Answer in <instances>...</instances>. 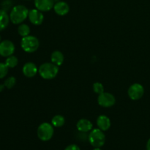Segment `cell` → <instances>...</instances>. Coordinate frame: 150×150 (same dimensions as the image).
Returning a JSON list of instances; mask_svg holds the SVG:
<instances>
[{"instance_id":"12","label":"cell","mask_w":150,"mask_h":150,"mask_svg":"<svg viewBox=\"0 0 150 150\" xmlns=\"http://www.w3.org/2000/svg\"><path fill=\"white\" fill-rule=\"evenodd\" d=\"M54 10L58 16H64L70 12V6L65 1H59L54 4Z\"/></svg>"},{"instance_id":"26","label":"cell","mask_w":150,"mask_h":150,"mask_svg":"<svg viewBox=\"0 0 150 150\" xmlns=\"http://www.w3.org/2000/svg\"><path fill=\"white\" fill-rule=\"evenodd\" d=\"M92 150H102V149L99 147H95V149H93Z\"/></svg>"},{"instance_id":"1","label":"cell","mask_w":150,"mask_h":150,"mask_svg":"<svg viewBox=\"0 0 150 150\" xmlns=\"http://www.w3.org/2000/svg\"><path fill=\"white\" fill-rule=\"evenodd\" d=\"M29 10L24 5L18 4L13 7L10 13V21L13 24H21L28 18Z\"/></svg>"},{"instance_id":"21","label":"cell","mask_w":150,"mask_h":150,"mask_svg":"<svg viewBox=\"0 0 150 150\" xmlns=\"http://www.w3.org/2000/svg\"><path fill=\"white\" fill-rule=\"evenodd\" d=\"M92 88H93L94 92L96 94H98V95H100V94L104 92L103 85L101 83H100V82H95V83H94Z\"/></svg>"},{"instance_id":"15","label":"cell","mask_w":150,"mask_h":150,"mask_svg":"<svg viewBox=\"0 0 150 150\" xmlns=\"http://www.w3.org/2000/svg\"><path fill=\"white\" fill-rule=\"evenodd\" d=\"M64 60V54L60 51H54L51 55V62L55 64L57 66H61L63 64Z\"/></svg>"},{"instance_id":"8","label":"cell","mask_w":150,"mask_h":150,"mask_svg":"<svg viewBox=\"0 0 150 150\" xmlns=\"http://www.w3.org/2000/svg\"><path fill=\"white\" fill-rule=\"evenodd\" d=\"M16 47L14 43L9 40H4L0 42V56L8 57L12 56L15 52Z\"/></svg>"},{"instance_id":"2","label":"cell","mask_w":150,"mask_h":150,"mask_svg":"<svg viewBox=\"0 0 150 150\" xmlns=\"http://www.w3.org/2000/svg\"><path fill=\"white\" fill-rule=\"evenodd\" d=\"M38 73L43 79L51 80L58 75L59 66L52 62L42 63L38 68Z\"/></svg>"},{"instance_id":"5","label":"cell","mask_w":150,"mask_h":150,"mask_svg":"<svg viewBox=\"0 0 150 150\" xmlns=\"http://www.w3.org/2000/svg\"><path fill=\"white\" fill-rule=\"evenodd\" d=\"M54 133V126L51 123L42 122L39 125L37 131L38 139L42 142H48L52 139Z\"/></svg>"},{"instance_id":"6","label":"cell","mask_w":150,"mask_h":150,"mask_svg":"<svg viewBox=\"0 0 150 150\" xmlns=\"http://www.w3.org/2000/svg\"><path fill=\"white\" fill-rule=\"evenodd\" d=\"M144 94V88L142 84L135 83L132 84L127 90V95L129 98L133 100H139L143 97Z\"/></svg>"},{"instance_id":"24","label":"cell","mask_w":150,"mask_h":150,"mask_svg":"<svg viewBox=\"0 0 150 150\" xmlns=\"http://www.w3.org/2000/svg\"><path fill=\"white\" fill-rule=\"evenodd\" d=\"M146 149L150 150V139L148 140L147 143H146Z\"/></svg>"},{"instance_id":"23","label":"cell","mask_w":150,"mask_h":150,"mask_svg":"<svg viewBox=\"0 0 150 150\" xmlns=\"http://www.w3.org/2000/svg\"><path fill=\"white\" fill-rule=\"evenodd\" d=\"M64 150H81L79 146L76 144H70L68 145Z\"/></svg>"},{"instance_id":"14","label":"cell","mask_w":150,"mask_h":150,"mask_svg":"<svg viewBox=\"0 0 150 150\" xmlns=\"http://www.w3.org/2000/svg\"><path fill=\"white\" fill-rule=\"evenodd\" d=\"M97 125L103 131H107L111 127V122L109 117L105 115H100L97 119Z\"/></svg>"},{"instance_id":"16","label":"cell","mask_w":150,"mask_h":150,"mask_svg":"<svg viewBox=\"0 0 150 150\" xmlns=\"http://www.w3.org/2000/svg\"><path fill=\"white\" fill-rule=\"evenodd\" d=\"M10 21V15L4 10H0V32L8 26Z\"/></svg>"},{"instance_id":"25","label":"cell","mask_w":150,"mask_h":150,"mask_svg":"<svg viewBox=\"0 0 150 150\" xmlns=\"http://www.w3.org/2000/svg\"><path fill=\"white\" fill-rule=\"evenodd\" d=\"M4 88H5V86H4V84H0V92L4 90Z\"/></svg>"},{"instance_id":"13","label":"cell","mask_w":150,"mask_h":150,"mask_svg":"<svg viewBox=\"0 0 150 150\" xmlns=\"http://www.w3.org/2000/svg\"><path fill=\"white\" fill-rule=\"evenodd\" d=\"M76 128L79 132L81 133H88L93 129V125L86 119H81L77 122L76 124Z\"/></svg>"},{"instance_id":"9","label":"cell","mask_w":150,"mask_h":150,"mask_svg":"<svg viewBox=\"0 0 150 150\" xmlns=\"http://www.w3.org/2000/svg\"><path fill=\"white\" fill-rule=\"evenodd\" d=\"M29 20L32 24L35 26H39L42 24L44 21V16L42 12L40 11L38 9H32L29 12Z\"/></svg>"},{"instance_id":"18","label":"cell","mask_w":150,"mask_h":150,"mask_svg":"<svg viewBox=\"0 0 150 150\" xmlns=\"http://www.w3.org/2000/svg\"><path fill=\"white\" fill-rule=\"evenodd\" d=\"M30 32V27L27 24H26V23H21L18 27V33L22 38L30 35H29Z\"/></svg>"},{"instance_id":"10","label":"cell","mask_w":150,"mask_h":150,"mask_svg":"<svg viewBox=\"0 0 150 150\" xmlns=\"http://www.w3.org/2000/svg\"><path fill=\"white\" fill-rule=\"evenodd\" d=\"M35 6L36 9L41 12H48L54 8V0H35Z\"/></svg>"},{"instance_id":"7","label":"cell","mask_w":150,"mask_h":150,"mask_svg":"<svg viewBox=\"0 0 150 150\" xmlns=\"http://www.w3.org/2000/svg\"><path fill=\"white\" fill-rule=\"evenodd\" d=\"M98 103L101 107L110 108L116 103V98L112 94L104 92L98 95Z\"/></svg>"},{"instance_id":"11","label":"cell","mask_w":150,"mask_h":150,"mask_svg":"<svg viewBox=\"0 0 150 150\" xmlns=\"http://www.w3.org/2000/svg\"><path fill=\"white\" fill-rule=\"evenodd\" d=\"M23 74L27 78H33L35 77L38 73V68L36 64L33 62H26L23 66L22 69Z\"/></svg>"},{"instance_id":"20","label":"cell","mask_w":150,"mask_h":150,"mask_svg":"<svg viewBox=\"0 0 150 150\" xmlns=\"http://www.w3.org/2000/svg\"><path fill=\"white\" fill-rule=\"evenodd\" d=\"M16 78L13 76H10L8 79H6L4 82V85L6 88L7 89H12L13 86L16 85Z\"/></svg>"},{"instance_id":"3","label":"cell","mask_w":150,"mask_h":150,"mask_svg":"<svg viewBox=\"0 0 150 150\" xmlns=\"http://www.w3.org/2000/svg\"><path fill=\"white\" fill-rule=\"evenodd\" d=\"M88 141L93 147L100 148L105 144V136L100 129H92L88 136Z\"/></svg>"},{"instance_id":"17","label":"cell","mask_w":150,"mask_h":150,"mask_svg":"<svg viewBox=\"0 0 150 150\" xmlns=\"http://www.w3.org/2000/svg\"><path fill=\"white\" fill-rule=\"evenodd\" d=\"M65 123V119L62 115H55L51 119V124L55 127H61Z\"/></svg>"},{"instance_id":"22","label":"cell","mask_w":150,"mask_h":150,"mask_svg":"<svg viewBox=\"0 0 150 150\" xmlns=\"http://www.w3.org/2000/svg\"><path fill=\"white\" fill-rule=\"evenodd\" d=\"M9 67L6 65L5 63L0 62V79H4L8 73Z\"/></svg>"},{"instance_id":"19","label":"cell","mask_w":150,"mask_h":150,"mask_svg":"<svg viewBox=\"0 0 150 150\" xmlns=\"http://www.w3.org/2000/svg\"><path fill=\"white\" fill-rule=\"evenodd\" d=\"M18 59L17 57L13 55L7 57L5 60L6 65L9 68H14L15 67L18 65Z\"/></svg>"},{"instance_id":"27","label":"cell","mask_w":150,"mask_h":150,"mask_svg":"<svg viewBox=\"0 0 150 150\" xmlns=\"http://www.w3.org/2000/svg\"><path fill=\"white\" fill-rule=\"evenodd\" d=\"M0 42H1V35H0Z\"/></svg>"},{"instance_id":"4","label":"cell","mask_w":150,"mask_h":150,"mask_svg":"<svg viewBox=\"0 0 150 150\" xmlns=\"http://www.w3.org/2000/svg\"><path fill=\"white\" fill-rule=\"evenodd\" d=\"M21 46L25 52L31 54L38 51L40 47V41L36 37L29 35L22 38L21 41Z\"/></svg>"}]
</instances>
